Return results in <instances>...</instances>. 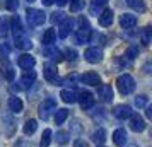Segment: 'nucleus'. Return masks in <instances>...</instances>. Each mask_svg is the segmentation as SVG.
<instances>
[{"mask_svg":"<svg viewBox=\"0 0 152 147\" xmlns=\"http://www.w3.org/2000/svg\"><path fill=\"white\" fill-rule=\"evenodd\" d=\"M77 22H79V28H77V31H75V43L77 45H84V43L89 41L92 29H91V26H89V21L84 19V17H79Z\"/></svg>","mask_w":152,"mask_h":147,"instance_id":"nucleus-1","label":"nucleus"},{"mask_svg":"<svg viewBox=\"0 0 152 147\" xmlns=\"http://www.w3.org/2000/svg\"><path fill=\"white\" fill-rule=\"evenodd\" d=\"M116 86H118V91L121 92L123 96L126 94H132L135 91V80L130 74H121L120 77L116 79Z\"/></svg>","mask_w":152,"mask_h":147,"instance_id":"nucleus-2","label":"nucleus"},{"mask_svg":"<svg viewBox=\"0 0 152 147\" xmlns=\"http://www.w3.org/2000/svg\"><path fill=\"white\" fill-rule=\"evenodd\" d=\"M26 19H28L29 26H41L43 22L46 21V14L43 10H38V9H28L26 10Z\"/></svg>","mask_w":152,"mask_h":147,"instance_id":"nucleus-3","label":"nucleus"},{"mask_svg":"<svg viewBox=\"0 0 152 147\" xmlns=\"http://www.w3.org/2000/svg\"><path fill=\"white\" fill-rule=\"evenodd\" d=\"M55 110H56V101L53 98H46L39 106V116L43 120H48V113L55 111Z\"/></svg>","mask_w":152,"mask_h":147,"instance_id":"nucleus-4","label":"nucleus"},{"mask_svg":"<svg viewBox=\"0 0 152 147\" xmlns=\"http://www.w3.org/2000/svg\"><path fill=\"white\" fill-rule=\"evenodd\" d=\"M84 58L89 63H99L103 60V51L99 48H87L84 53Z\"/></svg>","mask_w":152,"mask_h":147,"instance_id":"nucleus-5","label":"nucleus"},{"mask_svg":"<svg viewBox=\"0 0 152 147\" xmlns=\"http://www.w3.org/2000/svg\"><path fill=\"white\" fill-rule=\"evenodd\" d=\"M97 96L103 99L104 103H111L113 101V89H111V86L99 84L97 86Z\"/></svg>","mask_w":152,"mask_h":147,"instance_id":"nucleus-6","label":"nucleus"},{"mask_svg":"<svg viewBox=\"0 0 152 147\" xmlns=\"http://www.w3.org/2000/svg\"><path fill=\"white\" fill-rule=\"evenodd\" d=\"M74 28V19H70V17H65L62 22H60V28H58V36L60 38H67L70 34V31Z\"/></svg>","mask_w":152,"mask_h":147,"instance_id":"nucleus-7","label":"nucleus"},{"mask_svg":"<svg viewBox=\"0 0 152 147\" xmlns=\"http://www.w3.org/2000/svg\"><path fill=\"white\" fill-rule=\"evenodd\" d=\"M130 128L133 130V132H144V130H145V121H144V118H142L140 115L132 113V116H130Z\"/></svg>","mask_w":152,"mask_h":147,"instance_id":"nucleus-8","label":"nucleus"},{"mask_svg":"<svg viewBox=\"0 0 152 147\" xmlns=\"http://www.w3.org/2000/svg\"><path fill=\"white\" fill-rule=\"evenodd\" d=\"M34 63H36L34 56L28 55V53H22V55L17 58V65H19L21 69H24V70H31L33 67H34Z\"/></svg>","mask_w":152,"mask_h":147,"instance_id":"nucleus-9","label":"nucleus"},{"mask_svg":"<svg viewBox=\"0 0 152 147\" xmlns=\"http://www.w3.org/2000/svg\"><path fill=\"white\" fill-rule=\"evenodd\" d=\"M77 99H79V103L82 106V110H89L91 106L94 105V96L89 91H80V94H79Z\"/></svg>","mask_w":152,"mask_h":147,"instance_id":"nucleus-10","label":"nucleus"},{"mask_svg":"<svg viewBox=\"0 0 152 147\" xmlns=\"http://www.w3.org/2000/svg\"><path fill=\"white\" fill-rule=\"evenodd\" d=\"M132 108L130 106H126V105H120L115 108V111H113V115L116 116L118 120H126V118H130L132 116Z\"/></svg>","mask_w":152,"mask_h":147,"instance_id":"nucleus-11","label":"nucleus"},{"mask_svg":"<svg viewBox=\"0 0 152 147\" xmlns=\"http://www.w3.org/2000/svg\"><path fill=\"white\" fill-rule=\"evenodd\" d=\"M43 75H45V79L48 80V82H55L56 79V67L53 65V63H45L43 65Z\"/></svg>","mask_w":152,"mask_h":147,"instance_id":"nucleus-12","label":"nucleus"},{"mask_svg":"<svg viewBox=\"0 0 152 147\" xmlns=\"http://www.w3.org/2000/svg\"><path fill=\"white\" fill-rule=\"evenodd\" d=\"M120 26L125 29H130V28H135L137 26V15L133 14H123L120 17Z\"/></svg>","mask_w":152,"mask_h":147,"instance_id":"nucleus-13","label":"nucleus"},{"mask_svg":"<svg viewBox=\"0 0 152 147\" xmlns=\"http://www.w3.org/2000/svg\"><path fill=\"white\" fill-rule=\"evenodd\" d=\"M113 15H115V14H113V10H111V9H104L103 12L97 15V17H99V24H101L103 28L111 26V24H113Z\"/></svg>","mask_w":152,"mask_h":147,"instance_id":"nucleus-14","label":"nucleus"},{"mask_svg":"<svg viewBox=\"0 0 152 147\" xmlns=\"http://www.w3.org/2000/svg\"><path fill=\"white\" fill-rule=\"evenodd\" d=\"M80 80L87 86H99L101 84V77L97 75L96 72H86L82 77H80Z\"/></svg>","mask_w":152,"mask_h":147,"instance_id":"nucleus-15","label":"nucleus"},{"mask_svg":"<svg viewBox=\"0 0 152 147\" xmlns=\"http://www.w3.org/2000/svg\"><path fill=\"white\" fill-rule=\"evenodd\" d=\"M113 142L118 147H123L126 144V132H125V128H118V130L113 132Z\"/></svg>","mask_w":152,"mask_h":147,"instance_id":"nucleus-16","label":"nucleus"},{"mask_svg":"<svg viewBox=\"0 0 152 147\" xmlns=\"http://www.w3.org/2000/svg\"><path fill=\"white\" fill-rule=\"evenodd\" d=\"M108 4V0H91V7H89V12L91 15H99L101 14V7Z\"/></svg>","mask_w":152,"mask_h":147,"instance_id":"nucleus-17","label":"nucleus"},{"mask_svg":"<svg viewBox=\"0 0 152 147\" xmlns=\"http://www.w3.org/2000/svg\"><path fill=\"white\" fill-rule=\"evenodd\" d=\"M56 39V31L55 29H46L45 33H43V38H41V41L45 46H48V45H53Z\"/></svg>","mask_w":152,"mask_h":147,"instance_id":"nucleus-18","label":"nucleus"},{"mask_svg":"<svg viewBox=\"0 0 152 147\" xmlns=\"http://www.w3.org/2000/svg\"><path fill=\"white\" fill-rule=\"evenodd\" d=\"M15 46L19 50H31L33 48V43H31V39L29 38H26V36H17L15 38Z\"/></svg>","mask_w":152,"mask_h":147,"instance_id":"nucleus-19","label":"nucleus"},{"mask_svg":"<svg viewBox=\"0 0 152 147\" xmlns=\"http://www.w3.org/2000/svg\"><path fill=\"white\" fill-rule=\"evenodd\" d=\"M34 80H36V72L34 70H29V72H26L21 77V84H22V87H29V86L34 84Z\"/></svg>","mask_w":152,"mask_h":147,"instance_id":"nucleus-20","label":"nucleus"},{"mask_svg":"<svg viewBox=\"0 0 152 147\" xmlns=\"http://www.w3.org/2000/svg\"><path fill=\"white\" fill-rule=\"evenodd\" d=\"M10 29H12V33H14L15 38H17V36H22V34H24V31H22V24H21V19H19L17 15H14V17H12V24H10Z\"/></svg>","mask_w":152,"mask_h":147,"instance_id":"nucleus-21","label":"nucleus"},{"mask_svg":"<svg viewBox=\"0 0 152 147\" xmlns=\"http://www.w3.org/2000/svg\"><path fill=\"white\" fill-rule=\"evenodd\" d=\"M45 53H46V55L51 58V60H55V62H60V60L63 58L62 53H60V50H58V48H53L51 45H48V46L45 48Z\"/></svg>","mask_w":152,"mask_h":147,"instance_id":"nucleus-22","label":"nucleus"},{"mask_svg":"<svg viewBox=\"0 0 152 147\" xmlns=\"http://www.w3.org/2000/svg\"><path fill=\"white\" fill-rule=\"evenodd\" d=\"M9 108H10L12 113H21L22 111V101L19 98L12 96V98L9 99Z\"/></svg>","mask_w":152,"mask_h":147,"instance_id":"nucleus-23","label":"nucleus"},{"mask_svg":"<svg viewBox=\"0 0 152 147\" xmlns=\"http://www.w3.org/2000/svg\"><path fill=\"white\" fill-rule=\"evenodd\" d=\"M128 7L133 9L135 12H145V4L144 0H126Z\"/></svg>","mask_w":152,"mask_h":147,"instance_id":"nucleus-24","label":"nucleus"},{"mask_svg":"<svg viewBox=\"0 0 152 147\" xmlns=\"http://www.w3.org/2000/svg\"><path fill=\"white\" fill-rule=\"evenodd\" d=\"M60 98H62L63 101H65V103H70V105L77 101L75 92H74V91H70V89H63V91L60 92Z\"/></svg>","mask_w":152,"mask_h":147,"instance_id":"nucleus-25","label":"nucleus"},{"mask_svg":"<svg viewBox=\"0 0 152 147\" xmlns=\"http://www.w3.org/2000/svg\"><path fill=\"white\" fill-rule=\"evenodd\" d=\"M36 128H38V121H36V120H28V121L24 123V128H22V130H24L26 135H33V133L36 132Z\"/></svg>","mask_w":152,"mask_h":147,"instance_id":"nucleus-26","label":"nucleus"},{"mask_svg":"<svg viewBox=\"0 0 152 147\" xmlns=\"http://www.w3.org/2000/svg\"><path fill=\"white\" fill-rule=\"evenodd\" d=\"M4 121H5V125H4V127H5V135H7V137H10V135L15 132L14 121L10 120V116H9V115H5V116H4Z\"/></svg>","mask_w":152,"mask_h":147,"instance_id":"nucleus-27","label":"nucleus"},{"mask_svg":"<svg viewBox=\"0 0 152 147\" xmlns=\"http://www.w3.org/2000/svg\"><path fill=\"white\" fill-rule=\"evenodd\" d=\"M92 140L96 144H104V140H106V130L104 128H97L96 132L92 133Z\"/></svg>","mask_w":152,"mask_h":147,"instance_id":"nucleus-28","label":"nucleus"},{"mask_svg":"<svg viewBox=\"0 0 152 147\" xmlns=\"http://www.w3.org/2000/svg\"><path fill=\"white\" fill-rule=\"evenodd\" d=\"M2 74H4V75H5V79H7V80H10V82H12V80H14V77H15L14 69H12L9 63H4V67H2Z\"/></svg>","mask_w":152,"mask_h":147,"instance_id":"nucleus-29","label":"nucleus"},{"mask_svg":"<svg viewBox=\"0 0 152 147\" xmlns=\"http://www.w3.org/2000/svg\"><path fill=\"white\" fill-rule=\"evenodd\" d=\"M67 116H69V110H65V108H62V110H58L55 115V121L56 125H62L63 121L67 120Z\"/></svg>","mask_w":152,"mask_h":147,"instance_id":"nucleus-30","label":"nucleus"},{"mask_svg":"<svg viewBox=\"0 0 152 147\" xmlns=\"http://www.w3.org/2000/svg\"><path fill=\"white\" fill-rule=\"evenodd\" d=\"M50 142H51V130L50 128H46L45 132H43L41 135V142H39V147H48Z\"/></svg>","mask_w":152,"mask_h":147,"instance_id":"nucleus-31","label":"nucleus"},{"mask_svg":"<svg viewBox=\"0 0 152 147\" xmlns=\"http://www.w3.org/2000/svg\"><path fill=\"white\" fill-rule=\"evenodd\" d=\"M151 34H152V29L149 28V26L140 31V39H142L144 45H149V43H151Z\"/></svg>","mask_w":152,"mask_h":147,"instance_id":"nucleus-32","label":"nucleus"},{"mask_svg":"<svg viewBox=\"0 0 152 147\" xmlns=\"http://www.w3.org/2000/svg\"><path fill=\"white\" fill-rule=\"evenodd\" d=\"M69 140H70V133L69 132H62V130L56 132V142H58L60 146H65Z\"/></svg>","mask_w":152,"mask_h":147,"instance_id":"nucleus-33","label":"nucleus"},{"mask_svg":"<svg viewBox=\"0 0 152 147\" xmlns=\"http://www.w3.org/2000/svg\"><path fill=\"white\" fill-rule=\"evenodd\" d=\"M9 33V24H7V19L2 17L0 19V38H5Z\"/></svg>","mask_w":152,"mask_h":147,"instance_id":"nucleus-34","label":"nucleus"},{"mask_svg":"<svg viewBox=\"0 0 152 147\" xmlns=\"http://www.w3.org/2000/svg\"><path fill=\"white\" fill-rule=\"evenodd\" d=\"M69 2H70V10H72V12H79L84 5L82 0H69Z\"/></svg>","mask_w":152,"mask_h":147,"instance_id":"nucleus-35","label":"nucleus"},{"mask_svg":"<svg viewBox=\"0 0 152 147\" xmlns=\"http://www.w3.org/2000/svg\"><path fill=\"white\" fill-rule=\"evenodd\" d=\"M147 101H149V99H147V96L140 94V96H137V98H135V105H137L138 108H145V106H147Z\"/></svg>","mask_w":152,"mask_h":147,"instance_id":"nucleus-36","label":"nucleus"},{"mask_svg":"<svg viewBox=\"0 0 152 147\" xmlns=\"http://www.w3.org/2000/svg\"><path fill=\"white\" fill-rule=\"evenodd\" d=\"M5 7L9 10H15V9L19 7V4H17V0H5Z\"/></svg>","mask_w":152,"mask_h":147,"instance_id":"nucleus-37","label":"nucleus"},{"mask_svg":"<svg viewBox=\"0 0 152 147\" xmlns=\"http://www.w3.org/2000/svg\"><path fill=\"white\" fill-rule=\"evenodd\" d=\"M63 19H65V14H62V12H55L53 17H51V21L53 22H62Z\"/></svg>","mask_w":152,"mask_h":147,"instance_id":"nucleus-38","label":"nucleus"},{"mask_svg":"<svg viewBox=\"0 0 152 147\" xmlns=\"http://www.w3.org/2000/svg\"><path fill=\"white\" fill-rule=\"evenodd\" d=\"M65 55H67V58H69V60H75L77 58V51L75 50H67V51H65Z\"/></svg>","mask_w":152,"mask_h":147,"instance_id":"nucleus-39","label":"nucleus"},{"mask_svg":"<svg viewBox=\"0 0 152 147\" xmlns=\"http://www.w3.org/2000/svg\"><path fill=\"white\" fill-rule=\"evenodd\" d=\"M15 147H31V144H29L28 140H24V139H19L17 142H15Z\"/></svg>","mask_w":152,"mask_h":147,"instance_id":"nucleus-40","label":"nucleus"},{"mask_svg":"<svg viewBox=\"0 0 152 147\" xmlns=\"http://www.w3.org/2000/svg\"><path fill=\"white\" fill-rule=\"evenodd\" d=\"M74 147H87V142H84L82 139H77L74 142Z\"/></svg>","mask_w":152,"mask_h":147,"instance_id":"nucleus-41","label":"nucleus"},{"mask_svg":"<svg viewBox=\"0 0 152 147\" xmlns=\"http://www.w3.org/2000/svg\"><path fill=\"white\" fill-rule=\"evenodd\" d=\"M135 55H137V50L135 48H130L126 51V56H128V58H135Z\"/></svg>","mask_w":152,"mask_h":147,"instance_id":"nucleus-42","label":"nucleus"},{"mask_svg":"<svg viewBox=\"0 0 152 147\" xmlns=\"http://www.w3.org/2000/svg\"><path fill=\"white\" fill-rule=\"evenodd\" d=\"M55 2L60 5V7H63V5H67V2H69V0H55Z\"/></svg>","mask_w":152,"mask_h":147,"instance_id":"nucleus-43","label":"nucleus"},{"mask_svg":"<svg viewBox=\"0 0 152 147\" xmlns=\"http://www.w3.org/2000/svg\"><path fill=\"white\" fill-rule=\"evenodd\" d=\"M43 4H45V5H51V4H55V0H41Z\"/></svg>","mask_w":152,"mask_h":147,"instance_id":"nucleus-44","label":"nucleus"},{"mask_svg":"<svg viewBox=\"0 0 152 147\" xmlns=\"http://www.w3.org/2000/svg\"><path fill=\"white\" fill-rule=\"evenodd\" d=\"M147 116H149V118L152 116V108H147Z\"/></svg>","mask_w":152,"mask_h":147,"instance_id":"nucleus-45","label":"nucleus"},{"mask_svg":"<svg viewBox=\"0 0 152 147\" xmlns=\"http://www.w3.org/2000/svg\"><path fill=\"white\" fill-rule=\"evenodd\" d=\"M29 2H34V0H29Z\"/></svg>","mask_w":152,"mask_h":147,"instance_id":"nucleus-46","label":"nucleus"}]
</instances>
